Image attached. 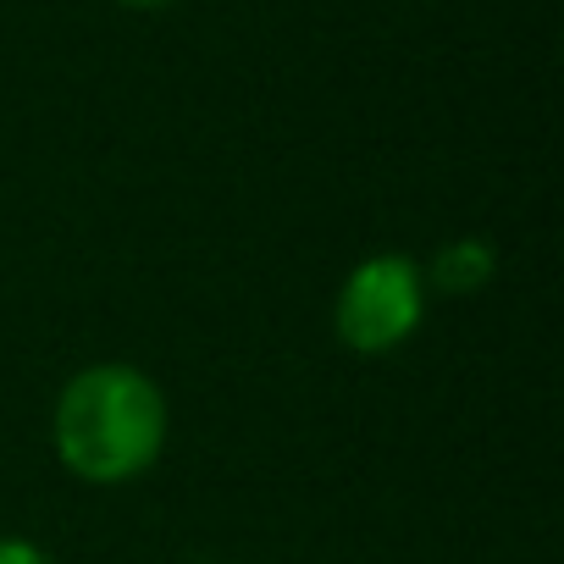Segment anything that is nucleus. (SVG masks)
Here are the masks:
<instances>
[{"instance_id": "f03ea898", "label": "nucleus", "mask_w": 564, "mask_h": 564, "mask_svg": "<svg viewBox=\"0 0 564 564\" xmlns=\"http://www.w3.org/2000/svg\"><path fill=\"white\" fill-rule=\"evenodd\" d=\"M426 300H432V289H426L421 260H410L399 249L366 254L338 289L333 333L349 355H393L426 322Z\"/></svg>"}, {"instance_id": "39448f33", "label": "nucleus", "mask_w": 564, "mask_h": 564, "mask_svg": "<svg viewBox=\"0 0 564 564\" xmlns=\"http://www.w3.org/2000/svg\"><path fill=\"white\" fill-rule=\"evenodd\" d=\"M117 7H128V12H161V7H177V0H117Z\"/></svg>"}, {"instance_id": "7ed1b4c3", "label": "nucleus", "mask_w": 564, "mask_h": 564, "mask_svg": "<svg viewBox=\"0 0 564 564\" xmlns=\"http://www.w3.org/2000/svg\"><path fill=\"white\" fill-rule=\"evenodd\" d=\"M421 271H426V289H432V294H443V300H470V294H481L487 282H492L498 249H492V238L465 232V238H448Z\"/></svg>"}, {"instance_id": "20e7f679", "label": "nucleus", "mask_w": 564, "mask_h": 564, "mask_svg": "<svg viewBox=\"0 0 564 564\" xmlns=\"http://www.w3.org/2000/svg\"><path fill=\"white\" fill-rule=\"evenodd\" d=\"M0 564H56V558L34 547L29 536H0Z\"/></svg>"}, {"instance_id": "f257e3e1", "label": "nucleus", "mask_w": 564, "mask_h": 564, "mask_svg": "<svg viewBox=\"0 0 564 564\" xmlns=\"http://www.w3.org/2000/svg\"><path fill=\"white\" fill-rule=\"evenodd\" d=\"M166 432H172V410L161 382L122 360H100L67 377L51 415V443L62 470L89 487L139 481L166 454Z\"/></svg>"}]
</instances>
